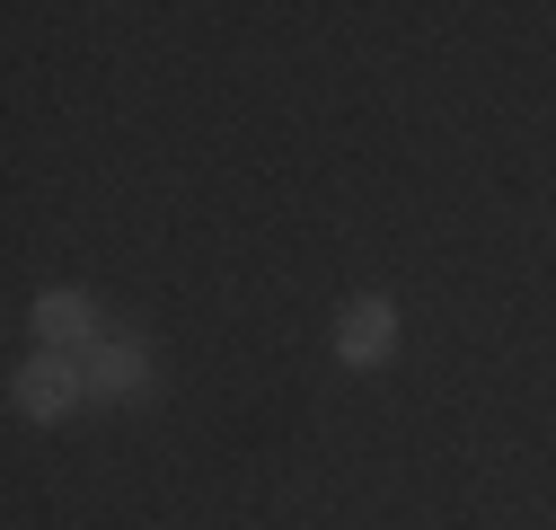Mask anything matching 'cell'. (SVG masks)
Instances as JSON below:
<instances>
[{"mask_svg":"<svg viewBox=\"0 0 556 530\" xmlns=\"http://www.w3.org/2000/svg\"><path fill=\"white\" fill-rule=\"evenodd\" d=\"M89 398V380H80V363L72 354H36V363H18L10 371V407L27 416V425H62Z\"/></svg>","mask_w":556,"mask_h":530,"instance_id":"cell-1","label":"cell"},{"mask_svg":"<svg viewBox=\"0 0 556 530\" xmlns=\"http://www.w3.org/2000/svg\"><path fill=\"white\" fill-rule=\"evenodd\" d=\"M389 354H397V301L363 292L354 310L336 318V363H354V371H371V363H389Z\"/></svg>","mask_w":556,"mask_h":530,"instance_id":"cell-2","label":"cell"},{"mask_svg":"<svg viewBox=\"0 0 556 530\" xmlns=\"http://www.w3.org/2000/svg\"><path fill=\"white\" fill-rule=\"evenodd\" d=\"M36 337H45V354L98 345V310H89V292H45V301H36Z\"/></svg>","mask_w":556,"mask_h":530,"instance_id":"cell-3","label":"cell"},{"mask_svg":"<svg viewBox=\"0 0 556 530\" xmlns=\"http://www.w3.org/2000/svg\"><path fill=\"white\" fill-rule=\"evenodd\" d=\"M80 380H89V398H132L142 389V345H89V363H80Z\"/></svg>","mask_w":556,"mask_h":530,"instance_id":"cell-4","label":"cell"}]
</instances>
